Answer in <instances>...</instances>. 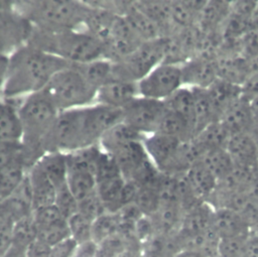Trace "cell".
<instances>
[{"label":"cell","instance_id":"44","mask_svg":"<svg viewBox=\"0 0 258 257\" xmlns=\"http://www.w3.org/2000/svg\"><path fill=\"white\" fill-rule=\"evenodd\" d=\"M78 212L94 222L107 211L96 190L94 194L78 202Z\"/></svg>","mask_w":258,"mask_h":257},{"label":"cell","instance_id":"12","mask_svg":"<svg viewBox=\"0 0 258 257\" xmlns=\"http://www.w3.org/2000/svg\"><path fill=\"white\" fill-rule=\"evenodd\" d=\"M181 142L176 138L161 133H153L143 139V144L150 160L160 172L165 174L171 173Z\"/></svg>","mask_w":258,"mask_h":257},{"label":"cell","instance_id":"6","mask_svg":"<svg viewBox=\"0 0 258 257\" xmlns=\"http://www.w3.org/2000/svg\"><path fill=\"white\" fill-rule=\"evenodd\" d=\"M84 109L59 111L44 142L46 153H69L89 146L84 128Z\"/></svg>","mask_w":258,"mask_h":257},{"label":"cell","instance_id":"40","mask_svg":"<svg viewBox=\"0 0 258 257\" xmlns=\"http://www.w3.org/2000/svg\"><path fill=\"white\" fill-rule=\"evenodd\" d=\"M134 203L144 216H152L159 207V195L157 188L139 186Z\"/></svg>","mask_w":258,"mask_h":257},{"label":"cell","instance_id":"38","mask_svg":"<svg viewBox=\"0 0 258 257\" xmlns=\"http://www.w3.org/2000/svg\"><path fill=\"white\" fill-rule=\"evenodd\" d=\"M68 225L71 238H73L77 244L92 240L93 221L83 214L79 212L74 214L68 219Z\"/></svg>","mask_w":258,"mask_h":257},{"label":"cell","instance_id":"48","mask_svg":"<svg viewBox=\"0 0 258 257\" xmlns=\"http://www.w3.org/2000/svg\"><path fill=\"white\" fill-rule=\"evenodd\" d=\"M50 248L51 246L36 238L25 249V257H49Z\"/></svg>","mask_w":258,"mask_h":257},{"label":"cell","instance_id":"34","mask_svg":"<svg viewBox=\"0 0 258 257\" xmlns=\"http://www.w3.org/2000/svg\"><path fill=\"white\" fill-rule=\"evenodd\" d=\"M200 162L219 180L225 178L234 168V162L226 149L205 151Z\"/></svg>","mask_w":258,"mask_h":257},{"label":"cell","instance_id":"28","mask_svg":"<svg viewBox=\"0 0 258 257\" xmlns=\"http://www.w3.org/2000/svg\"><path fill=\"white\" fill-rule=\"evenodd\" d=\"M123 17L126 19L132 30L142 42L151 41L161 37V32L158 25L144 13L138 10L134 6L133 1L131 2L130 8Z\"/></svg>","mask_w":258,"mask_h":257},{"label":"cell","instance_id":"33","mask_svg":"<svg viewBox=\"0 0 258 257\" xmlns=\"http://www.w3.org/2000/svg\"><path fill=\"white\" fill-rule=\"evenodd\" d=\"M27 170L22 157L0 169V200L8 197L23 181Z\"/></svg>","mask_w":258,"mask_h":257},{"label":"cell","instance_id":"4","mask_svg":"<svg viewBox=\"0 0 258 257\" xmlns=\"http://www.w3.org/2000/svg\"><path fill=\"white\" fill-rule=\"evenodd\" d=\"M14 4L33 27L48 31L82 29L88 13L85 1L28 0L14 1Z\"/></svg>","mask_w":258,"mask_h":257},{"label":"cell","instance_id":"31","mask_svg":"<svg viewBox=\"0 0 258 257\" xmlns=\"http://www.w3.org/2000/svg\"><path fill=\"white\" fill-rule=\"evenodd\" d=\"M68 185L78 202L94 194L97 188L95 174L81 169H68Z\"/></svg>","mask_w":258,"mask_h":257},{"label":"cell","instance_id":"10","mask_svg":"<svg viewBox=\"0 0 258 257\" xmlns=\"http://www.w3.org/2000/svg\"><path fill=\"white\" fill-rule=\"evenodd\" d=\"M166 112L163 101L138 96L123 109V122L147 136L156 133Z\"/></svg>","mask_w":258,"mask_h":257},{"label":"cell","instance_id":"2","mask_svg":"<svg viewBox=\"0 0 258 257\" xmlns=\"http://www.w3.org/2000/svg\"><path fill=\"white\" fill-rule=\"evenodd\" d=\"M59 113L43 90L22 99L18 107L21 124L22 159L29 169L46 152L44 142Z\"/></svg>","mask_w":258,"mask_h":257},{"label":"cell","instance_id":"57","mask_svg":"<svg viewBox=\"0 0 258 257\" xmlns=\"http://www.w3.org/2000/svg\"><path fill=\"white\" fill-rule=\"evenodd\" d=\"M250 135L252 136L257 148H258V124H255L254 127L252 128V130L250 131Z\"/></svg>","mask_w":258,"mask_h":257},{"label":"cell","instance_id":"45","mask_svg":"<svg viewBox=\"0 0 258 257\" xmlns=\"http://www.w3.org/2000/svg\"><path fill=\"white\" fill-rule=\"evenodd\" d=\"M22 157L20 141H0V169Z\"/></svg>","mask_w":258,"mask_h":257},{"label":"cell","instance_id":"19","mask_svg":"<svg viewBox=\"0 0 258 257\" xmlns=\"http://www.w3.org/2000/svg\"><path fill=\"white\" fill-rule=\"evenodd\" d=\"M3 204L13 222L33 214L32 192L27 174L23 181L8 197L3 199Z\"/></svg>","mask_w":258,"mask_h":257},{"label":"cell","instance_id":"53","mask_svg":"<svg viewBox=\"0 0 258 257\" xmlns=\"http://www.w3.org/2000/svg\"><path fill=\"white\" fill-rule=\"evenodd\" d=\"M13 221L12 219L9 217L4 204H3V200H0V230H3L5 228L11 227L13 225Z\"/></svg>","mask_w":258,"mask_h":257},{"label":"cell","instance_id":"52","mask_svg":"<svg viewBox=\"0 0 258 257\" xmlns=\"http://www.w3.org/2000/svg\"><path fill=\"white\" fill-rule=\"evenodd\" d=\"M8 59H9V55L0 52V93L2 92V89L5 84V80H6Z\"/></svg>","mask_w":258,"mask_h":257},{"label":"cell","instance_id":"13","mask_svg":"<svg viewBox=\"0 0 258 257\" xmlns=\"http://www.w3.org/2000/svg\"><path fill=\"white\" fill-rule=\"evenodd\" d=\"M138 96V83L112 77L98 89L96 103L123 110Z\"/></svg>","mask_w":258,"mask_h":257},{"label":"cell","instance_id":"50","mask_svg":"<svg viewBox=\"0 0 258 257\" xmlns=\"http://www.w3.org/2000/svg\"><path fill=\"white\" fill-rule=\"evenodd\" d=\"M242 257H258V234H250L247 238Z\"/></svg>","mask_w":258,"mask_h":257},{"label":"cell","instance_id":"18","mask_svg":"<svg viewBox=\"0 0 258 257\" xmlns=\"http://www.w3.org/2000/svg\"><path fill=\"white\" fill-rule=\"evenodd\" d=\"M27 177L31 187L34 211L54 205L55 187L36 163L27 170Z\"/></svg>","mask_w":258,"mask_h":257},{"label":"cell","instance_id":"54","mask_svg":"<svg viewBox=\"0 0 258 257\" xmlns=\"http://www.w3.org/2000/svg\"><path fill=\"white\" fill-rule=\"evenodd\" d=\"M175 254L165 252V251H152V250H142V257H174Z\"/></svg>","mask_w":258,"mask_h":257},{"label":"cell","instance_id":"23","mask_svg":"<svg viewBox=\"0 0 258 257\" xmlns=\"http://www.w3.org/2000/svg\"><path fill=\"white\" fill-rule=\"evenodd\" d=\"M215 209L208 203L202 202L184 213L182 223L178 232L194 235L203 233L213 226Z\"/></svg>","mask_w":258,"mask_h":257},{"label":"cell","instance_id":"5","mask_svg":"<svg viewBox=\"0 0 258 257\" xmlns=\"http://www.w3.org/2000/svg\"><path fill=\"white\" fill-rule=\"evenodd\" d=\"M59 111L84 108L96 103L97 91L75 65L56 73L44 89Z\"/></svg>","mask_w":258,"mask_h":257},{"label":"cell","instance_id":"7","mask_svg":"<svg viewBox=\"0 0 258 257\" xmlns=\"http://www.w3.org/2000/svg\"><path fill=\"white\" fill-rule=\"evenodd\" d=\"M163 61L161 37L140 44L122 60L113 63V77L138 83Z\"/></svg>","mask_w":258,"mask_h":257},{"label":"cell","instance_id":"56","mask_svg":"<svg viewBox=\"0 0 258 257\" xmlns=\"http://www.w3.org/2000/svg\"><path fill=\"white\" fill-rule=\"evenodd\" d=\"M249 104H250V108H251V112H252L255 124H258V97L251 100Z\"/></svg>","mask_w":258,"mask_h":257},{"label":"cell","instance_id":"32","mask_svg":"<svg viewBox=\"0 0 258 257\" xmlns=\"http://www.w3.org/2000/svg\"><path fill=\"white\" fill-rule=\"evenodd\" d=\"M156 133H161L179 141H187L194 138V130L191 126L177 114L166 109L164 116L159 124Z\"/></svg>","mask_w":258,"mask_h":257},{"label":"cell","instance_id":"29","mask_svg":"<svg viewBox=\"0 0 258 257\" xmlns=\"http://www.w3.org/2000/svg\"><path fill=\"white\" fill-rule=\"evenodd\" d=\"M231 136L230 132L219 120L209 124L196 135L194 140L205 152L209 150L226 149Z\"/></svg>","mask_w":258,"mask_h":257},{"label":"cell","instance_id":"46","mask_svg":"<svg viewBox=\"0 0 258 257\" xmlns=\"http://www.w3.org/2000/svg\"><path fill=\"white\" fill-rule=\"evenodd\" d=\"M76 246L77 242L69 237L51 246L49 257H71Z\"/></svg>","mask_w":258,"mask_h":257},{"label":"cell","instance_id":"35","mask_svg":"<svg viewBox=\"0 0 258 257\" xmlns=\"http://www.w3.org/2000/svg\"><path fill=\"white\" fill-rule=\"evenodd\" d=\"M75 66L89 81V83L97 89L113 77V62L103 57Z\"/></svg>","mask_w":258,"mask_h":257},{"label":"cell","instance_id":"3","mask_svg":"<svg viewBox=\"0 0 258 257\" xmlns=\"http://www.w3.org/2000/svg\"><path fill=\"white\" fill-rule=\"evenodd\" d=\"M27 44L71 65L86 63L102 57V42L84 28L48 31L32 26Z\"/></svg>","mask_w":258,"mask_h":257},{"label":"cell","instance_id":"37","mask_svg":"<svg viewBox=\"0 0 258 257\" xmlns=\"http://www.w3.org/2000/svg\"><path fill=\"white\" fill-rule=\"evenodd\" d=\"M121 222L117 213H109L101 215L93 222L92 240L100 244L110 236L114 235L120 230Z\"/></svg>","mask_w":258,"mask_h":257},{"label":"cell","instance_id":"39","mask_svg":"<svg viewBox=\"0 0 258 257\" xmlns=\"http://www.w3.org/2000/svg\"><path fill=\"white\" fill-rule=\"evenodd\" d=\"M36 229H37V238L45 242L49 246H52L71 237L68 220H63V221L42 226V227H36Z\"/></svg>","mask_w":258,"mask_h":257},{"label":"cell","instance_id":"47","mask_svg":"<svg viewBox=\"0 0 258 257\" xmlns=\"http://www.w3.org/2000/svg\"><path fill=\"white\" fill-rule=\"evenodd\" d=\"M242 97L247 101H251L258 97V72L251 74L241 86Z\"/></svg>","mask_w":258,"mask_h":257},{"label":"cell","instance_id":"25","mask_svg":"<svg viewBox=\"0 0 258 257\" xmlns=\"http://www.w3.org/2000/svg\"><path fill=\"white\" fill-rule=\"evenodd\" d=\"M186 178L197 197L207 202L218 185V179L201 162L196 163L185 172Z\"/></svg>","mask_w":258,"mask_h":257},{"label":"cell","instance_id":"1","mask_svg":"<svg viewBox=\"0 0 258 257\" xmlns=\"http://www.w3.org/2000/svg\"><path fill=\"white\" fill-rule=\"evenodd\" d=\"M70 65L27 43L20 46L9 55L3 99H22L43 91L53 76Z\"/></svg>","mask_w":258,"mask_h":257},{"label":"cell","instance_id":"42","mask_svg":"<svg viewBox=\"0 0 258 257\" xmlns=\"http://www.w3.org/2000/svg\"><path fill=\"white\" fill-rule=\"evenodd\" d=\"M54 206L67 220L78 212V201L70 190L68 183L55 189Z\"/></svg>","mask_w":258,"mask_h":257},{"label":"cell","instance_id":"15","mask_svg":"<svg viewBox=\"0 0 258 257\" xmlns=\"http://www.w3.org/2000/svg\"><path fill=\"white\" fill-rule=\"evenodd\" d=\"M180 67L184 87L208 89L219 78L215 59L194 55Z\"/></svg>","mask_w":258,"mask_h":257},{"label":"cell","instance_id":"55","mask_svg":"<svg viewBox=\"0 0 258 257\" xmlns=\"http://www.w3.org/2000/svg\"><path fill=\"white\" fill-rule=\"evenodd\" d=\"M174 257H208L207 255H205L204 253H201L199 251H195V250H188V249H182L180 251H178Z\"/></svg>","mask_w":258,"mask_h":257},{"label":"cell","instance_id":"11","mask_svg":"<svg viewBox=\"0 0 258 257\" xmlns=\"http://www.w3.org/2000/svg\"><path fill=\"white\" fill-rule=\"evenodd\" d=\"M123 120V110L95 103L84 109V128L89 146L99 144L102 136Z\"/></svg>","mask_w":258,"mask_h":257},{"label":"cell","instance_id":"24","mask_svg":"<svg viewBox=\"0 0 258 257\" xmlns=\"http://www.w3.org/2000/svg\"><path fill=\"white\" fill-rule=\"evenodd\" d=\"M20 139L18 107L9 100L0 99V141H20Z\"/></svg>","mask_w":258,"mask_h":257},{"label":"cell","instance_id":"49","mask_svg":"<svg viewBox=\"0 0 258 257\" xmlns=\"http://www.w3.org/2000/svg\"><path fill=\"white\" fill-rule=\"evenodd\" d=\"M98 244L93 240L77 244L71 257H97Z\"/></svg>","mask_w":258,"mask_h":257},{"label":"cell","instance_id":"26","mask_svg":"<svg viewBox=\"0 0 258 257\" xmlns=\"http://www.w3.org/2000/svg\"><path fill=\"white\" fill-rule=\"evenodd\" d=\"M36 164L43 170L55 189L68 183V160L67 153L48 152L45 153Z\"/></svg>","mask_w":258,"mask_h":257},{"label":"cell","instance_id":"36","mask_svg":"<svg viewBox=\"0 0 258 257\" xmlns=\"http://www.w3.org/2000/svg\"><path fill=\"white\" fill-rule=\"evenodd\" d=\"M36 238L37 229L33 215L22 218L13 223L11 246L20 250H25Z\"/></svg>","mask_w":258,"mask_h":257},{"label":"cell","instance_id":"43","mask_svg":"<svg viewBox=\"0 0 258 257\" xmlns=\"http://www.w3.org/2000/svg\"><path fill=\"white\" fill-rule=\"evenodd\" d=\"M248 237L220 239L217 246V257H242L244 245Z\"/></svg>","mask_w":258,"mask_h":257},{"label":"cell","instance_id":"17","mask_svg":"<svg viewBox=\"0 0 258 257\" xmlns=\"http://www.w3.org/2000/svg\"><path fill=\"white\" fill-rule=\"evenodd\" d=\"M231 135L250 133L255 125L249 101L241 97L220 118Z\"/></svg>","mask_w":258,"mask_h":257},{"label":"cell","instance_id":"30","mask_svg":"<svg viewBox=\"0 0 258 257\" xmlns=\"http://www.w3.org/2000/svg\"><path fill=\"white\" fill-rule=\"evenodd\" d=\"M195 100V137L209 124L219 121L207 89L190 88ZM194 137V138H195Z\"/></svg>","mask_w":258,"mask_h":257},{"label":"cell","instance_id":"9","mask_svg":"<svg viewBox=\"0 0 258 257\" xmlns=\"http://www.w3.org/2000/svg\"><path fill=\"white\" fill-rule=\"evenodd\" d=\"M183 87L181 67L161 62L138 82L139 96L164 101Z\"/></svg>","mask_w":258,"mask_h":257},{"label":"cell","instance_id":"22","mask_svg":"<svg viewBox=\"0 0 258 257\" xmlns=\"http://www.w3.org/2000/svg\"><path fill=\"white\" fill-rule=\"evenodd\" d=\"M145 136L134 130L132 127L121 121L109 129L100 139L101 149L111 155L134 141L143 140Z\"/></svg>","mask_w":258,"mask_h":257},{"label":"cell","instance_id":"8","mask_svg":"<svg viewBox=\"0 0 258 257\" xmlns=\"http://www.w3.org/2000/svg\"><path fill=\"white\" fill-rule=\"evenodd\" d=\"M31 23L16 9L14 1L0 0V52L10 55L27 43Z\"/></svg>","mask_w":258,"mask_h":257},{"label":"cell","instance_id":"27","mask_svg":"<svg viewBox=\"0 0 258 257\" xmlns=\"http://www.w3.org/2000/svg\"><path fill=\"white\" fill-rule=\"evenodd\" d=\"M163 102L168 111L177 114L191 126L195 137V100L191 89L183 86Z\"/></svg>","mask_w":258,"mask_h":257},{"label":"cell","instance_id":"14","mask_svg":"<svg viewBox=\"0 0 258 257\" xmlns=\"http://www.w3.org/2000/svg\"><path fill=\"white\" fill-rule=\"evenodd\" d=\"M112 156H114L124 179L132 182L151 162L145 150L143 140L129 143Z\"/></svg>","mask_w":258,"mask_h":257},{"label":"cell","instance_id":"20","mask_svg":"<svg viewBox=\"0 0 258 257\" xmlns=\"http://www.w3.org/2000/svg\"><path fill=\"white\" fill-rule=\"evenodd\" d=\"M207 92L219 120L226 110L242 97V89L240 85L220 78L207 89Z\"/></svg>","mask_w":258,"mask_h":257},{"label":"cell","instance_id":"21","mask_svg":"<svg viewBox=\"0 0 258 257\" xmlns=\"http://www.w3.org/2000/svg\"><path fill=\"white\" fill-rule=\"evenodd\" d=\"M226 150L230 154L234 165H258V148L250 133L232 135Z\"/></svg>","mask_w":258,"mask_h":257},{"label":"cell","instance_id":"51","mask_svg":"<svg viewBox=\"0 0 258 257\" xmlns=\"http://www.w3.org/2000/svg\"><path fill=\"white\" fill-rule=\"evenodd\" d=\"M244 192L250 202L258 207V174L249 182L247 187L244 189Z\"/></svg>","mask_w":258,"mask_h":257},{"label":"cell","instance_id":"41","mask_svg":"<svg viewBox=\"0 0 258 257\" xmlns=\"http://www.w3.org/2000/svg\"><path fill=\"white\" fill-rule=\"evenodd\" d=\"M118 176H122V174L114 156L102 150L95 169L96 182L99 183Z\"/></svg>","mask_w":258,"mask_h":257},{"label":"cell","instance_id":"16","mask_svg":"<svg viewBox=\"0 0 258 257\" xmlns=\"http://www.w3.org/2000/svg\"><path fill=\"white\" fill-rule=\"evenodd\" d=\"M213 228L220 239L232 237H248L251 234L250 227L237 212L227 209H215Z\"/></svg>","mask_w":258,"mask_h":257}]
</instances>
